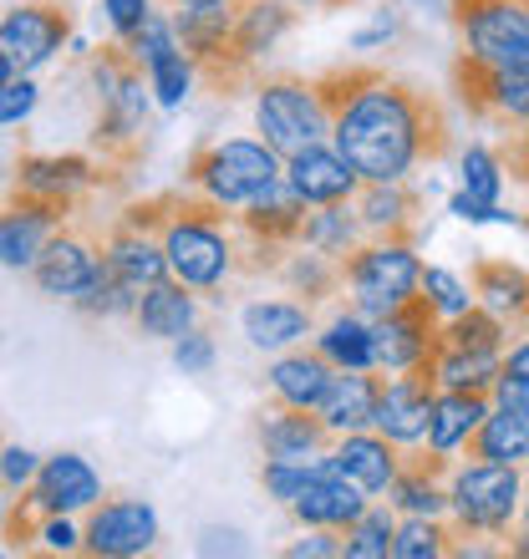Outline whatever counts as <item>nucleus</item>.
Returning <instances> with one entry per match:
<instances>
[{"mask_svg":"<svg viewBox=\"0 0 529 559\" xmlns=\"http://www.w3.org/2000/svg\"><path fill=\"white\" fill-rule=\"evenodd\" d=\"M316 92L331 118V147L362 178H412L427 163H443L454 147L448 107L408 76L383 67H337L316 76Z\"/></svg>","mask_w":529,"mask_h":559,"instance_id":"obj_1","label":"nucleus"},{"mask_svg":"<svg viewBox=\"0 0 529 559\" xmlns=\"http://www.w3.org/2000/svg\"><path fill=\"white\" fill-rule=\"evenodd\" d=\"M122 219L153 229L168 260V275L184 280L193 295L224 290V280L245 275V229L235 209H220L199 193H153L143 204H128Z\"/></svg>","mask_w":529,"mask_h":559,"instance_id":"obj_2","label":"nucleus"},{"mask_svg":"<svg viewBox=\"0 0 529 559\" xmlns=\"http://www.w3.org/2000/svg\"><path fill=\"white\" fill-rule=\"evenodd\" d=\"M92 82H97V133H92L97 158L107 168H132L148 143V92H153L143 61L113 36V46L92 57Z\"/></svg>","mask_w":529,"mask_h":559,"instance_id":"obj_3","label":"nucleus"},{"mask_svg":"<svg viewBox=\"0 0 529 559\" xmlns=\"http://www.w3.org/2000/svg\"><path fill=\"white\" fill-rule=\"evenodd\" d=\"M280 178H285V158L264 138H214L189 158L184 183L209 204L245 209Z\"/></svg>","mask_w":529,"mask_h":559,"instance_id":"obj_4","label":"nucleus"},{"mask_svg":"<svg viewBox=\"0 0 529 559\" xmlns=\"http://www.w3.org/2000/svg\"><path fill=\"white\" fill-rule=\"evenodd\" d=\"M97 499H103V473L92 468L82 453H51L42 457L31 488H21V499H11L5 539L15 549H31L46 514H87Z\"/></svg>","mask_w":529,"mask_h":559,"instance_id":"obj_5","label":"nucleus"},{"mask_svg":"<svg viewBox=\"0 0 529 559\" xmlns=\"http://www.w3.org/2000/svg\"><path fill=\"white\" fill-rule=\"evenodd\" d=\"M341 290L352 295L356 316H387L392 306H402L408 295L423 290V260L412 250L408 235H372L362 239L346 260H341Z\"/></svg>","mask_w":529,"mask_h":559,"instance_id":"obj_6","label":"nucleus"},{"mask_svg":"<svg viewBox=\"0 0 529 559\" xmlns=\"http://www.w3.org/2000/svg\"><path fill=\"white\" fill-rule=\"evenodd\" d=\"M519 468L509 463H454L448 468V519L454 539H509V524L519 519Z\"/></svg>","mask_w":529,"mask_h":559,"instance_id":"obj_7","label":"nucleus"},{"mask_svg":"<svg viewBox=\"0 0 529 559\" xmlns=\"http://www.w3.org/2000/svg\"><path fill=\"white\" fill-rule=\"evenodd\" d=\"M255 128L280 158L331 138V118L316 92V76H264L255 87Z\"/></svg>","mask_w":529,"mask_h":559,"instance_id":"obj_8","label":"nucleus"},{"mask_svg":"<svg viewBox=\"0 0 529 559\" xmlns=\"http://www.w3.org/2000/svg\"><path fill=\"white\" fill-rule=\"evenodd\" d=\"M448 15L469 57L529 76V0H448Z\"/></svg>","mask_w":529,"mask_h":559,"instance_id":"obj_9","label":"nucleus"},{"mask_svg":"<svg viewBox=\"0 0 529 559\" xmlns=\"http://www.w3.org/2000/svg\"><path fill=\"white\" fill-rule=\"evenodd\" d=\"M72 36V11L67 0H26L0 15V57L11 61V72L31 76L36 67L57 57Z\"/></svg>","mask_w":529,"mask_h":559,"instance_id":"obj_10","label":"nucleus"},{"mask_svg":"<svg viewBox=\"0 0 529 559\" xmlns=\"http://www.w3.org/2000/svg\"><path fill=\"white\" fill-rule=\"evenodd\" d=\"M438 331H443V316L433 310L423 290L408 295L402 306H392L387 316L372 321V352H377V371H412L423 367L433 346H438Z\"/></svg>","mask_w":529,"mask_h":559,"instance_id":"obj_11","label":"nucleus"},{"mask_svg":"<svg viewBox=\"0 0 529 559\" xmlns=\"http://www.w3.org/2000/svg\"><path fill=\"white\" fill-rule=\"evenodd\" d=\"M454 92L479 122L515 128V122L529 118V76L499 72V67H489V61L469 57V51L454 57Z\"/></svg>","mask_w":529,"mask_h":559,"instance_id":"obj_12","label":"nucleus"},{"mask_svg":"<svg viewBox=\"0 0 529 559\" xmlns=\"http://www.w3.org/2000/svg\"><path fill=\"white\" fill-rule=\"evenodd\" d=\"M158 545V514L148 499H97L82 524V555L132 559Z\"/></svg>","mask_w":529,"mask_h":559,"instance_id":"obj_13","label":"nucleus"},{"mask_svg":"<svg viewBox=\"0 0 529 559\" xmlns=\"http://www.w3.org/2000/svg\"><path fill=\"white\" fill-rule=\"evenodd\" d=\"M77 214V204L61 199H36V193L11 189L0 204V265L5 270H31L36 254L46 250V239Z\"/></svg>","mask_w":529,"mask_h":559,"instance_id":"obj_14","label":"nucleus"},{"mask_svg":"<svg viewBox=\"0 0 529 559\" xmlns=\"http://www.w3.org/2000/svg\"><path fill=\"white\" fill-rule=\"evenodd\" d=\"M122 46L143 61L148 87H153L158 107H184V97L193 92V61L184 57V46L174 36V15L153 11L132 36H122Z\"/></svg>","mask_w":529,"mask_h":559,"instance_id":"obj_15","label":"nucleus"},{"mask_svg":"<svg viewBox=\"0 0 529 559\" xmlns=\"http://www.w3.org/2000/svg\"><path fill=\"white\" fill-rule=\"evenodd\" d=\"M103 270V239L92 229H77L72 219L61 224L57 235L46 239V250L36 254L31 280L42 295H57V300H72V295L87 290V280Z\"/></svg>","mask_w":529,"mask_h":559,"instance_id":"obj_16","label":"nucleus"},{"mask_svg":"<svg viewBox=\"0 0 529 559\" xmlns=\"http://www.w3.org/2000/svg\"><path fill=\"white\" fill-rule=\"evenodd\" d=\"M433 397H438V382L427 377V367L392 371V377H383V402H377V423L372 427L383 438H392L397 448H423Z\"/></svg>","mask_w":529,"mask_h":559,"instance_id":"obj_17","label":"nucleus"},{"mask_svg":"<svg viewBox=\"0 0 529 559\" xmlns=\"http://www.w3.org/2000/svg\"><path fill=\"white\" fill-rule=\"evenodd\" d=\"M326 463L331 473H341L346 484H356L367 499L387 493V484L402 468V448L392 438H383L377 427H362V432H337L331 448H326Z\"/></svg>","mask_w":529,"mask_h":559,"instance_id":"obj_18","label":"nucleus"},{"mask_svg":"<svg viewBox=\"0 0 529 559\" xmlns=\"http://www.w3.org/2000/svg\"><path fill=\"white\" fill-rule=\"evenodd\" d=\"M295 26L291 0H235V26H230V61L239 82L255 76V61L270 57Z\"/></svg>","mask_w":529,"mask_h":559,"instance_id":"obj_19","label":"nucleus"},{"mask_svg":"<svg viewBox=\"0 0 529 559\" xmlns=\"http://www.w3.org/2000/svg\"><path fill=\"white\" fill-rule=\"evenodd\" d=\"M285 183L316 209V204H346L356 193V183H362V174H356L352 163L331 147V138H326V143H310L285 158Z\"/></svg>","mask_w":529,"mask_h":559,"instance_id":"obj_20","label":"nucleus"},{"mask_svg":"<svg viewBox=\"0 0 529 559\" xmlns=\"http://www.w3.org/2000/svg\"><path fill=\"white\" fill-rule=\"evenodd\" d=\"M103 178L97 158L82 153H31L15 163V183L11 189L36 193V199H61V204H82V193Z\"/></svg>","mask_w":529,"mask_h":559,"instance_id":"obj_21","label":"nucleus"},{"mask_svg":"<svg viewBox=\"0 0 529 559\" xmlns=\"http://www.w3.org/2000/svg\"><path fill=\"white\" fill-rule=\"evenodd\" d=\"M454 468V457L448 453H402V468L397 478L387 484V503H392L397 514H423V519H443L448 514V484H443V473Z\"/></svg>","mask_w":529,"mask_h":559,"instance_id":"obj_22","label":"nucleus"},{"mask_svg":"<svg viewBox=\"0 0 529 559\" xmlns=\"http://www.w3.org/2000/svg\"><path fill=\"white\" fill-rule=\"evenodd\" d=\"M469 290L473 306H484L489 316H499L509 325V336H525L529 331V270L509 265V260H473L469 270Z\"/></svg>","mask_w":529,"mask_h":559,"instance_id":"obj_23","label":"nucleus"},{"mask_svg":"<svg viewBox=\"0 0 529 559\" xmlns=\"http://www.w3.org/2000/svg\"><path fill=\"white\" fill-rule=\"evenodd\" d=\"M103 260L107 270L128 285V290L143 295L148 285H158V280H168V260H163V245L153 229H143V224H132L118 214V224L107 229L103 239Z\"/></svg>","mask_w":529,"mask_h":559,"instance_id":"obj_24","label":"nucleus"},{"mask_svg":"<svg viewBox=\"0 0 529 559\" xmlns=\"http://www.w3.org/2000/svg\"><path fill=\"white\" fill-rule=\"evenodd\" d=\"M367 509V493L356 484H346L341 473H331V463L321 457V468L306 478V488L291 499V514L306 530H346L356 514Z\"/></svg>","mask_w":529,"mask_h":559,"instance_id":"obj_25","label":"nucleus"},{"mask_svg":"<svg viewBox=\"0 0 529 559\" xmlns=\"http://www.w3.org/2000/svg\"><path fill=\"white\" fill-rule=\"evenodd\" d=\"M264 457H285V463H306V457H326L331 448V427L321 423V413H301V407H264L260 427H255Z\"/></svg>","mask_w":529,"mask_h":559,"instance_id":"obj_26","label":"nucleus"},{"mask_svg":"<svg viewBox=\"0 0 529 559\" xmlns=\"http://www.w3.org/2000/svg\"><path fill=\"white\" fill-rule=\"evenodd\" d=\"M331 377H337V367L316 346H291V352L275 356V367L264 371L270 397L285 402V407H301V413H321L326 392H331Z\"/></svg>","mask_w":529,"mask_h":559,"instance_id":"obj_27","label":"nucleus"},{"mask_svg":"<svg viewBox=\"0 0 529 559\" xmlns=\"http://www.w3.org/2000/svg\"><path fill=\"white\" fill-rule=\"evenodd\" d=\"M352 209L367 235H408L412 239L423 193L408 189V178H397V183H387V178H362L352 193Z\"/></svg>","mask_w":529,"mask_h":559,"instance_id":"obj_28","label":"nucleus"},{"mask_svg":"<svg viewBox=\"0 0 529 559\" xmlns=\"http://www.w3.org/2000/svg\"><path fill=\"white\" fill-rule=\"evenodd\" d=\"M306 199L280 178V183H270V189L260 193V199H250L245 209H235V224L245 229L250 239H260V245H275V250H291L295 239H301V224H306Z\"/></svg>","mask_w":529,"mask_h":559,"instance_id":"obj_29","label":"nucleus"},{"mask_svg":"<svg viewBox=\"0 0 529 559\" xmlns=\"http://www.w3.org/2000/svg\"><path fill=\"white\" fill-rule=\"evenodd\" d=\"M239 331L255 352H291L306 336H316V316L306 300H250L239 310Z\"/></svg>","mask_w":529,"mask_h":559,"instance_id":"obj_30","label":"nucleus"},{"mask_svg":"<svg viewBox=\"0 0 529 559\" xmlns=\"http://www.w3.org/2000/svg\"><path fill=\"white\" fill-rule=\"evenodd\" d=\"M199 321V300L184 280H158V285H148L138 295V306H132V325H138V336L148 341H178L184 331H193Z\"/></svg>","mask_w":529,"mask_h":559,"instance_id":"obj_31","label":"nucleus"},{"mask_svg":"<svg viewBox=\"0 0 529 559\" xmlns=\"http://www.w3.org/2000/svg\"><path fill=\"white\" fill-rule=\"evenodd\" d=\"M377 402H383V377L377 367L367 371H337L331 377V392L321 402V423L337 432H362V427L377 423Z\"/></svg>","mask_w":529,"mask_h":559,"instance_id":"obj_32","label":"nucleus"},{"mask_svg":"<svg viewBox=\"0 0 529 559\" xmlns=\"http://www.w3.org/2000/svg\"><path fill=\"white\" fill-rule=\"evenodd\" d=\"M489 407H494V392H438L433 397V417H427V448L448 457L458 448H469V438L479 432Z\"/></svg>","mask_w":529,"mask_h":559,"instance_id":"obj_33","label":"nucleus"},{"mask_svg":"<svg viewBox=\"0 0 529 559\" xmlns=\"http://www.w3.org/2000/svg\"><path fill=\"white\" fill-rule=\"evenodd\" d=\"M427 377L438 382V392H494L504 371V356L499 352H463V346H448L438 336L433 356L423 361Z\"/></svg>","mask_w":529,"mask_h":559,"instance_id":"obj_34","label":"nucleus"},{"mask_svg":"<svg viewBox=\"0 0 529 559\" xmlns=\"http://www.w3.org/2000/svg\"><path fill=\"white\" fill-rule=\"evenodd\" d=\"M469 457H484V463H529V413L515 402H494L479 423V432L469 438Z\"/></svg>","mask_w":529,"mask_h":559,"instance_id":"obj_35","label":"nucleus"},{"mask_svg":"<svg viewBox=\"0 0 529 559\" xmlns=\"http://www.w3.org/2000/svg\"><path fill=\"white\" fill-rule=\"evenodd\" d=\"M362 219H356L352 199L346 204H316L306 209V224H301V239L295 245H306V250L326 254V260H346V254L362 245Z\"/></svg>","mask_w":529,"mask_h":559,"instance_id":"obj_36","label":"nucleus"},{"mask_svg":"<svg viewBox=\"0 0 529 559\" xmlns=\"http://www.w3.org/2000/svg\"><path fill=\"white\" fill-rule=\"evenodd\" d=\"M316 352L331 361L337 371H367L377 367V352H372V321L356 316V310H341L316 331Z\"/></svg>","mask_w":529,"mask_h":559,"instance_id":"obj_37","label":"nucleus"},{"mask_svg":"<svg viewBox=\"0 0 529 559\" xmlns=\"http://www.w3.org/2000/svg\"><path fill=\"white\" fill-rule=\"evenodd\" d=\"M275 275L285 280L295 295H306V306L337 300V290H341V260H326V254L306 250V245H291V254L280 260Z\"/></svg>","mask_w":529,"mask_h":559,"instance_id":"obj_38","label":"nucleus"},{"mask_svg":"<svg viewBox=\"0 0 529 559\" xmlns=\"http://www.w3.org/2000/svg\"><path fill=\"white\" fill-rule=\"evenodd\" d=\"M392 530H397V509H377L367 503L362 514L341 530V559H392Z\"/></svg>","mask_w":529,"mask_h":559,"instance_id":"obj_39","label":"nucleus"},{"mask_svg":"<svg viewBox=\"0 0 529 559\" xmlns=\"http://www.w3.org/2000/svg\"><path fill=\"white\" fill-rule=\"evenodd\" d=\"M448 346H463V352H509V325L499 321V316H489L484 306H469L458 310V316H448L438 331Z\"/></svg>","mask_w":529,"mask_h":559,"instance_id":"obj_40","label":"nucleus"},{"mask_svg":"<svg viewBox=\"0 0 529 559\" xmlns=\"http://www.w3.org/2000/svg\"><path fill=\"white\" fill-rule=\"evenodd\" d=\"M454 555V524L423 514H402L392 530V559H443Z\"/></svg>","mask_w":529,"mask_h":559,"instance_id":"obj_41","label":"nucleus"},{"mask_svg":"<svg viewBox=\"0 0 529 559\" xmlns=\"http://www.w3.org/2000/svg\"><path fill=\"white\" fill-rule=\"evenodd\" d=\"M72 306L82 310V316H92V321H118V316H132L138 290H128V285H122V280L107 270V260H103V270L87 280V290L72 295Z\"/></svg>","mask_w":529,"mask_h":559,"instance_id":"obj_42","label":"nucleus"},{"mask_svg":"<svg viewBox=\"0 0 529 559\" xmlns=\"http://www.w3.org/2000/svg\"><path fill=\"white\" fill-rule=\"evenodd\" d=\"M463 193H473V199H489V204H499L504 193V163L494 147L473 143L469 153H463Z\"/></svg>","mask_w":529,"mask_h":559,"instance_id":"obj_43","label":"nucleus"},{"mask_svg":"<svg viewBox=\"0 0 529 559\" xmlns=\"http://www.w3.org/2000/svg\"><path fill=\"white\" fill-rule=\"evenodd\" d=\"M321 468V457H306V463H285V457H264V468H260V484H264V493L275 503H285L291 509V499L306 488V478Z\"/></svg>","mask_w":529,"mask_h":559,"instance_id":"obj_44","label":"nucleus"},{"mask_svg":"<svg viewBox=\"0 0 529 559\" xmlns=\"http://www.w3.org/2000/svg\"><path fill=\"white\" fill-rule=\"evenodd\" d=\"M423 295L433 300V310H438L443 321L473 306V290L454 275V270H443V265H423Z\"/></svg>","mask_w":529,"mask_h":559,"instance_id":"obj_45","label":"nucleus"},{"mask_svg":"<svg viewBox=\"0 0 529 559\" xmlns=\"http://www.w3.org/2000/svg\"><path fill=\"white\" fill-rule=\"evenodd\" d=\"M36 468H42V457L31 453V448H21V442H0V493H21V488H31Z\"/></svg>","mask_w":529,"mask_h":559,"instance_id":"obj_46","label":"nucleus"},{"mask_svg":"<svg viewBox=\"0 0 529 559\" xmlns=\"http://www.w3.org/2000/svg\"><path fill=\"white\" fill-rule=\"evenodd\" d=\"M42 103V87L31 82V76L15 72L11 82H0V128H11V122H26Z\"/></svg>","mask_w":529,"mask_h":559,"instance_id":"obj_47","label":"nucleus"},{"mask_svg":"<svg viewBox=\"0 0 529 559\" xmlns=\"http://www.w3.org/2000/svg\"><path fill=\"white\" fill-rule=\"evenodd\" d=\"M214 336H209V331H199V325H193V331H184V336L174 341V367L184 371V377H204L209 367H214Z\"/></svg>","mask_w":529,"mask_h":559,"instance_id":"obj_48","label":"nucleus"},{"mask_svg":"<svg viewBox=\"0 0 529 559\" xmlns=\"http://www.w3.org/2000/svg\"><path fill=\"white\" fill-rule=\"evenodd\" d=\"M36 545L46 555H77L82 549V524H72V514H46L36 530Z\"/></svg>","mask_w":529,"mask_h":559,"instance_id":"obj_49","label":"nucleus"},{"mask_svg":"<svg viewBox=\"0 0 529 559\" xmlns=\"http://www.w3.org/2000/svg\"><path fill=\"white\" fill-rule=\"evenodd\" d=\"M107 5V26H113V36H132V31L143 26L148 15H153V0H103Z\"/></svg>","mask_w":529,"mask_h":559,"instance_id":"obj_50","label":"nucleus"},{"mask_svg":"<svg viewBox=\"0 0 529 559\" xmlns=\"http://www.w3.org/2000/svg\"><path fill=\"white\" fill-rule=\"evenodd\" d=\"M448 214H458V219H469V224H509V219H515V214H504L499 204H489V199H473V193H463V189L448 199Z\"/></svg>","mask_w":529,"mask_h":559,"instance_id":"obj_51","label":"nucleus"},{"mask_svg":"<svg viewBox=\"0 0 529 559\" xmlns=\"http://www.w3.org/2000/svg\"><path fill=\"white\" fill-rule=\"evenodd\" d=\"M291 559H341V530H306V539H295L285 549Z\"/></svg>","mask_w":529,"mask_h":559,"instance_id":"obj_52","label":"nucleus"},{"mask_svg":"<svg viewBox=\"0 0 529 559\" xmlns=\"http://www.w3.org/2000/svg\"><path fill=\"white\" fill-rule=\"evenodd\" d=\"M220 549H224V555H245V545H239V534L235 530H204V534H199V555H220Z\"/></svg>","mask_w":529,"mask_h":559,"instance_id":"obj_53","label":"nucleus"},{"mask_svg":"<svg viewBox=\"0 0 529 559\" xmlns=\"http://www.w3.org/2000/svg\"><path fill=\"white\" fill-rule=\"evenodd\" d=\"M499 377L529 382V331H525V341H519V346H509V352H504V371H499Z\"/></svg>","mask_w":529,"mask_h":559,"instance_id":"obj_54","label":"nucleus"},{"mask_svg":"<svg viewBox=\"0 0 529 559\" xmlns=\"http://www.w3.org/2000/svg\"><path fill=\"white\" fill-rule=\"evenodd\" d=\"M392 31H397V26H392V21H377V26H372V31H362V36H356V41H352V46H356V51H367V46L387 41V36H392Z\"/></svg>","mask_w":529,"mask_h":559,"instance_id":"obj_55","label":"nucleus"},{"mask_svg":"<svg viewBox=\"0 0 529 559\" xmlns=\"http://www.w3.org/2000/svg\"><path fill=\"white\" fill-rule=\"evenodd\" d=\"M504 549H509V555H529V530L509 534V545H504Z\"/></svg>","mask_w":529,"mask_h":559,"instance_id":"obj_56","label":"nucleus"},{"mask_svg":"<svg viewBox=\"0 0 529 559\" xmlns=\"http://www.w3.org/2000/svg\"><path fill=\"white\" fill-rule=\"evenodd\" d=\"M163 5H174L178 11V5H235V0H163Z\"/></svg>","mask_w":529,"mask_h":559,"instance_id":"obj_57","label":"nucleus"},{"mask_svg":"<svg viewBox=\"0 0 529 559\" xmlns=\"http://www.w3.org/2000/svg\"><path fill=\"white\" fill-rule=\"evenodd\" d=\"M301 5H326V11H341V5H356V0H301Z\"/></svg>","mask_w":529,"mask_h":559,"instance_id":"obj_58","label":"nucleus"},{"mask_svg":"<svg viewBox=\"0 0 529 559\" xmlns=\"http://www.w3.org/2000/svg\"><path fill=\"white\" fill-rule=\"evenodd\" d=\"M519 519H525V530H529V484H525V493H519Z\"/></svg>","mask_w":529,"mask_h":559,"instance_id":"obj_59","label":"nucleus"},{"mask_svg":"<svg viewBox=\"0 0 529 559\" xmlns=\"http://www.w3.org/2000/svg\"><path fill=\"white\" fill-rule=\"evenodd\" d=\"M11 76H15V72H11V61L0 57V82H11Z\"/></svg>","mask_w":529,"mask_h":559,"instance_id":"obj_60","label":"nucleus"},{"mask_svg":"<svg viewBox=\"0 0 529 559\" xmlns=\"http://www.w3.org/2000/svg\"><path fill=\"white\" fill-rule=\"evenodd\" d=\"M0 442H5V438H0Z\"/></svg>","mask_w":529,"mask_h":559,"instance_id":"obj_61","label":"nucleus"}]
</instances>
